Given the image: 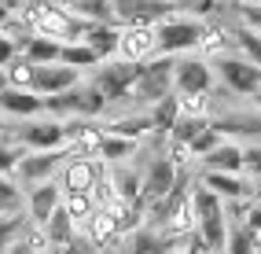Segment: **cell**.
Wrapping results in <instances>:
<instances>
[{
	"mask_svg": "<svg viewBox=\"0 0 261 254\" xmlns=\"http://www.w3.org/2000/svg\"><path fill=\"white\" fill-rule=\"evenodd\" d=\"M107 173V162L99 159H66L56 173V184L63 192H92V184Z\"/></svg>",
	"mask_w": 261,
	"mask_h": 254,
	"instance_id": "cell-10",
	"label": "cell"
},
{
	"mask_svg": "<svg viewBox=\"0 0 261 254\" xmlns=\"http://www.w3.org/2000/svg\"><path fill=\"white\" fill-rule=\"evenodd\" d=\"M70 159V151L59 147V151H26V155L15 162V181L19 188H33V184H44V181H56L59 166Z\"/></svg>",
	"mask_w": 261,
	"mask_h": 254,
	"instance_id": "cell-6",
	"label": "cell"
},
{
	"mask_svg": "<svg viewBox=\"0 0 261 254\" xmlns=\"http://www.w3.org/2000/svg\"><path fill=\"white\" fill-rule=\"evenodd\" d=\"M74 15H81V19H89V22H111V26H114L111 0H77Z\"/></svg>",
	"mask_w": 261,
	"mask_h": 254,
	"instance_id": "cell-32",
	"label": "cell"
},
{
	"mask_svg": "<svg viewBox=\"0 0 261 254\" xmlns=\"http://www.w3.org/2000/svg\"><path fill=\"white\" fill-rule=\"evenodd\" d=\"M177 177H180L177 166H173L166 155H154V159L147 162V169H144V177H140V202H144V207H151L154 199H162L173 184H177Z\"/></svg>",
	"mask_w": 261,
	"mask_h": 254,
	"instance_id": "cell-11",
	"label": "cell"
},
{
	"mask_svg": "<svg viewBox=\"0 0 261 254\" xmlns=\"http://www.w3.org/2000/svg\"><path fill=\"white\" fill-rule=\"evenodd\" d=\"M63 202V188L56 181H44V184H33L26 192V214H30V225H44L56 207Z\"/></svg>",
	"mask_w": 261,
	"mask_h": 254,
	"instance_id": "cell-13",
	"label": "cell"
},
{
	"mask_svg": "<svg viewBox=\"0 0 261 254\" xmlns=\"http://www.w3.org/2000/svg\"><path fill=\"white\" fill-rule=\"evenodd\" d=\"M232 44H239L243 59H250L254 66H261V33L239 26V30H232Z\"/></svg>",
	"mask_w": 261,
	"mask_h": 254,
	"instance_id": "cell-29",
	"label": "cell"
},
{
	"mask_svg": "<svg viewBox=\"0 0 261 254\" xmlns=\"http://www.w3.org/2000/svg\"><path fill=\"white\" fill-rule=\"evenodd\" d=\"M180 11L173 0H111L114 26H159Z\"/></svg>",
	"mask_w": 261,
	"mask_h": 254,
	"instance_id": "cell-4",
	"label": "cell"
},
{
	"mask_svg": "<svg viewBox=\"0 0 261 254\" xmlns=\"http://www.w3.org/2000/svg\"><path fill=\"white\" fill-rule=\"evenodd\" d=\"M250 99H254V107H257V111H261V92H254V96H250Z\"/></svg>",
	"mask_w": 261,
	"mask_h": 254,
	"instance_id": "cell-41",
	"label": "cell"
},
{
	"mask_svg": "<svg viewBox=\"0 0 261 254\" xmlns=\"http://www.w3.org/2000/svg\"><path fill=\"white\" fill-rule=\"evenodd\" d=\"M199 37H202V22L199 19H180V15H173V19L159 22L154 26V41H159V56H188L199 48Z\"/></svg>",
	"mask_w": 261,
	"mask_h": 254,
	"instance_id": "cell-3",
	"label": "cell"
},
{
	"mask_svg": "<svg viewBox=\"0 0 261 254\" xmlns=\"http://www.w3.org/2000/svg\"><path fill=\"white\" fill-rule=\"evenodd\" d=\"M0 114L8 118H19V122H26V118H41L44 114V99L37 92L30 89H0Z\"/></svg>",
	"mask_w": 261,
	"mask_h": 254,
	"instance_id": "cell-14",
	"label": "cell"
},
{
	"mask_svg": "<svg viewBox=\"0 0 261 254\" xmlns=\"http://www.w3.org/2000/svg\"><path fill=\"white\" fill-rule=\"evenodd\" d=\"M199 162H202V169H214V173H243V144L224 137L214 151H206Z\"/></svg>",
	"mask_w": 261,
	"mask_h": 254,
	"instance_id": "cell-16",
	"label": "cell"
},
{
	"mask_svg": "<svg viewBox=\"0 0 261 254\" xmlns=\"http://www.w3.org/2000/svg\"><path fill=\"white\" fill-rule=\"evenodd\" d=\"M4 78H8L11 89H30V85H33V63H26L22 56H15V59L4 66ZM30 92H33V89H30Z\"/></svg>",
	"mask_w": 261,
	"mask_h": 254,
	"instance_id": "cell-31",
	"label": "cell"
},
{
	"mask_svg": "<svg viewBox=\"0 0 261 254\" xmlns=\"http://www.w3.org/2000/svg\"><path fill=\"white\" fill-rule=\"evenodd\" d=\"M59 63H63V66H70V70H77V74H85V70H96L103 59H99L85 41H70V44H63V48H59Z\"/></svg>",
	"mask_w": 261,
	"mask_h": 254,
	"instance_id": "cell-21",
	"label": "cell"
},
{
	"mask_svg": "<svg viewBox=\"0 0 261 254\" xmlns=\"http://www.w3.org/2000/svg\"><path fill=\"white\" fill-rule=\"evenodd\" d=\"M8 254H37V250H33L26 240H19V243H11V250H8Z\"/></svg>",
	"mask_w": 261,
	"mask_h": 254,
	"instance_id": "cell-39",
	"label": "cell"
},
{
	"mask_svg": "<svg viewBox=\"0 0 261 254\" xmlns=\"http://www.w3.org/2000/svg\"><path fill=\"white\" fill-rule=\"evenodd\" d=\"M257 232H250L243 221H228V240H224V254H254Z\"/></svg>",
	"mask_w": 261,
	"mask_h": 254,
	"instance_id": "cell-26",
	"label": "cell"
},
{
	"mask_svg": "<svg viewBox=\"0 0 261 254\" xmlns=\"http://www.w3.org/2000/svg\"><path fill=\"white\" fill-rule=\"evenodd\" d=\"M125 240H129L125 254H173L169 240L162 232H154V228H136V232L125 236Z\"/></svg>",
	"mask_w": 261,
	"mask_h": 254,
	"instance_id": "cell-20",
	"label": "cell"
},
{
	"mask_svg": "<svg viewBox=\"0 0 261 254\" xmlns=\"http://www.w3.org/2000/svg\"><path fill=\"white\" fill-rule=\"evenodd\" d=\"M202 188H210L221 202H236L250 195V181L243 173H214V169H202Z\"/></svg>",
	"mask_w": 261,
	"mask_h": 254,
	"instance_id": "cell-15",
	"label": "cell"
},
{
	"mask_svg": "<svg viewBox=\"0 0 261 254\" xmlns=\"http://www.w3.org/2000/svg\"><path fill=\"white\" fill-rule=\"evenodd\" d=\"M111 184H114V195L118 199H140V173L136 169H114L111 173Z\"/></svg>",
	"mask_w": 261,
	"mask_h": 254,
	"instance_id": "cell-30",
	"label": "cell"
},
{
	"mask_svg": "<svg viewBox=\"0 0 261 254\" xmlns=\"http://www.w3.org/2000/svg\"><path fill=\"white\" fill-rule=\"evenodd\" d=\"M15 56H19V48H15V41H8L4 33H0V70H4V66H8V63H11Z\"/></svg>",
	"mask_w": 261,
	"mask_h": 254,
	"instance_id": "cell-38",
	"label": "cell"
},
{
	"mask_svg": "<svg viewBox=\"0 0 261 254\" xmlns=\"http://www.w3.org/2000/svg\"><path fill=\"white\" fill-rule=\"evenodd\" d=\"M59 41H51V37H37V33H33V37L22 44V59L26 63H33V66H48V63H59Z\"/></svg>",
	"mask_w": 261,
	"mask_h": 254,
	"instance_id": "cell-23",
	"label": "cell"
},
{
	"mask_svg": "<svg viewBox=\"0 0 261 254\" xmlns=\"http://www.w3.org/2000/svg\"><path fill=\"white\" fill-rule=\"evenodd\" d=\"M51 4H59V8H66V11H74V8H77V0H51Z\"/></svg>",
	"mask_w": 261,
	"mask_h": 254,
	"instance_id": "cell-40",
	"label": "cell"
},
{
	"mask_svg": "<svg viewBox=\"0 0 261 254\" xmlns=\"http://www.w3.org/2000/svg\"><path fill=\"white\" fill-rule=\"evenodd\" d=\"M173 4H184V0H173Z\"/></svg>",
	"mask_w": 261,
	"mask_h": 254,
	"instance_id": "cell-45",
	"label": "cell"
},
{
	"mask_svg": "<svg viewBox=\"0 0 261 254\" xmlns=\"http://www.w3.org/2000/svg\"><path fill=\"white\" fill-rule=\"evenodd\" d=\"M26 217L22 214H0V254H8L11 243H19L22 240V232H26Z\"/></svg>",
	"mask_w": 261,
	"mask_h": 254,
	"instance_id": "cell-27",
	"label": "cell"
},
{
	"mask_svg": "<svg viewBox=\"0 0 261 254\" xmlns=\"http://www.w3.org/2000/svg\"><path fill=\"white\" fill-rule=\"evenodd\" d=\"M214 74L221 78V85L232 96H254L261 92V66H254L243 56H221L214 59Z\"/></svg>",
	"mask_w": 261,
	"mask_h": 254,
	"instance_id": "cell-8",
	"label": "cell"
},
{
	"mask_svg": "<svg viewBox=\"0 0 261 254\" xmlns=\"http://www.w3.org/2000/svg\"><path fill=\"white\" fill-rule=\"evenodd\" d=\"M173 63H177L173 56H154L151 63H144L125 99L136 104V107H151V104H159L162 96H169L173 92Z\"/></svg>",
	"mask_w": 261,
	"mask_h": 254,
	"instance_id": "cell-1",
	"label": "cell"
},
{
	"mask_svg": "<svg viewBox=\"0 0 261 254\" xmlns=\"http://www.w3.org/2000/svg\"><path fill=\"white\" fill-rule=\"evenodd\" d=\"M140 66H144V63H125V59H107V63H99V66H96L92 85L103 92L107 107H111V104H121V99L129 96L136 74H140Z\"/></svg>",
	"mask_w": 261,
	"mask_h": 254,
	"instance_id": "cell-5",
	"label": "cell"
},
{
	"mask_svg": "<svg viewBox=\"0 0 261 254\" xmlns=\"http://www.w3.org/2000/svg\"><path fill=\"white\" fill-rule=\"evenodd\" d=\"M136 147L140 140H125V137H111V133H103V147H99V162L107 166H121L136 155Z\"/></svg>",
	"mask_w": 261,
	"mask_h": 254,
	"instance_id": "cell-24",
	"label": "cell"
},
{
	"mask_svg": "<svg viewBox=\"0 0 261 254\" xmlns=\"http://www.w3.org/2000/svg\"><path fill=\"white\" fill-rule=\"evenodd\" d=\"M44 236H48L51 250H63V247L77 236V225L70 221V214H66L63 207H56V214H51L48 221H44Z\"/></svg>",
	"mask_w": 261,
	"mask_h": 254,
	"instance_id": "cell-22",
	"label": "cell"
},
{
	"mask_svg": "<svg viewBox=\"0 0 261 254\" xmlns=\"http://www.w3.org/2000/svg\"><path fill=\"white\" fill-rule=\"evenodd\" d=\"M118 30H121V26H111V22H89V30H85L81 41L89 44L103 63H107V59L118 56Z\"/></svg>",
	"mask_w": 261,
	"mask_h": 254,
	"instance_id": "cell-17",
	"label": "cell"
},
{
	"mask_svg": "<svg viewBox=\"0 0 261 254\" xmlns=\"http://www.w3.org/2000/svg\"><path fill=\"white\" fill-rule=\"evenodd\" d=\"M59 207H63L66 214H70V221L81 228V225L92 217L96 202H92V195H89V192H63V202H59Z\"/></svg>",
	"mask_w": 261,
	"mask_h": 254,
	"instance_id": "cell-25",
	"label": "cell"
},
{
	"mask_svg": "<svg viewBox=\"0 0 261 254\" xmlns=\"http://www.w3.org/2000/svg\"><path fill=\"white\" fill-rule=\"evenodd\" d=\"M77 81H81L77 70H70V66H63V63H48V66H33V85H30V89L44 99V96H56V92L74 89Z\"/></svg>",
	"mask_w": 261,
	"mask_h": 254,
	"instance_id": "cell-12",
	"label": "cell"
},
{
	"mask_svg": "<svg viewBox=\"0 0 261 254\" xmlns=\"http://www.w3.org/2000/svg\"><path fill=\"white\" fill-rule=\"evenodd\" d=\"M169 247H173V254H214L210 243L199 236V228H191V232L177 236V240H169Z\"/></svg>",
	"mask_w": 261,
	"mask_h": 254,
	"instance_id": "cell-33",
	"label": "cell"
},
{
	"mask_svg": "<svg viewBox=\"0 0 261 254\" xmlns=\"http://www.w3.org/2000/svg\"><path fill=\"white\" fill-rule=\"evenodd\" d=\"M26 155L22 147H15V144H8V140H0V177H11L15 173V162H19Z\"/></svg>",
	"mask_w": 261,
	"mask_h": 254,
	"instance_id": "cell-35",
	"label": "cell"
},
{
	"mask_svg": "<svg viewBox=\"0 0 261 254\" xmlns=\"http://www.w3.org/2000/svg\"><path fill=\"white\" fill-rule=\"evenodd\" d=\"M221 140H224V137H221V133H217L214 125H206V129H199V133H195V137H191V140H188V151H191V155H195V159H202V155H206V151H214V147H217Z\"/></svg>",
	"mask_w": 261,
	"mask_h": 254,
	"instance_id": "cell-34",
	"label": "cell"
},
{
	"mask_svg": "<svg viewBox=\"0 0 261 254\" xmlns=\"http://www.w3.org/2000/svg\"><path fill=\"white\" fill-rule=\"evenodd\" d=\"M0 89H8V78H4V70H0Z\"/></svg>",
	"mask_w": 261,
	"mask_h": 254,
	"instance_id": "cell-42",
	"label": "cell"
},
{
	"mask_svg": "<svg viewBox=\"0 0 261 254\" xmlns=\"http://www.w3.org/2000/svg\"><path fill=\"white\" fill-rule=\"evenodd\" d=\"M239 15H243V26L261 33V0L257 4H239Z\"/></svg>",
	"mask_w": 261,
	"mask_h": 254,
	"instance_id": "cell-36",
	"label": "cell"
},
{
	"mask_svg": "<svg viewBox=\"0 0 261 254\" xmlns=\"http://www.w3.org/2000/svg\"><path fill=\"white\" fill-rule=\"evenodd\" d=\"M4 125H8V122H4V114H0V133H4Z\"/></svg>",
	"mask_w": 261,
	"mask_h": 254,
	"instance_id": "cell-44",
	"label": "cell"
},
{
	"mask_svg": "<svg viewBox=\"0 0 261 254\" xmlns=\"http://www.w3.org/2000/svg\"><path fill=\"white\" fill-rule=\"evenodd\" d=\"M254 254H261V236H257V247H254Z\"/></svg>",
	"mask_w": 261,
	"mask_h": 254,
	"instance_id": "cell-43",
	"label": "cell"
},
{
	"mask_svg": "<svg viewBox=\"0 0 261 254\" xmlns=\"http://www.w3.org/2000/svg\"><path fill=\"white\" fill-rule=\"evenodd\" d=\"M0 140H8L22 151H59L66 147V133H63V122L59 118H26L22 125H15L11 133L4 129Z\"/></svg>",
	"mask_w": 261,
	"mask_h": 254,
	"instance_id": "cell-2",
	"label": "cell"
},
{
	"mask_svg": "<svg viewBox=\"0 0 261 254\" xmlns=\"http://www.w3.org/2000/svg\"><path fill=\"white\" fill-rule=\"evenodd\" d=\"M103 133H111V137H125V140H144L147 133H151V114L147 111H129V114H118L107 122V129Z\"/></svg>",
	"mask_w": 261,
	"mask_h": 254,
	"instance_id": "cell-18",
	"label": "cell"
},
{
	"mask_svg": "<svg viewBox=\"0 0 261 254\" xmlns=\"http://www.w3.org/2000/svg\"><path fill=\"white\" fill-rule=\"evenodd\" d=\"M26 192L19 188L15 177H0V214H22Z\"/></svg>",
	"mask_w": 261,
	"mask_h": 254,
	"instance_id": "cell-28",
	"label": "cell"
},
{
	"mask_svg": "<svg viewBox=\"0 0 261 254\" xmlns=\"http://www.w3.org/2000/svg\"><path fill=\"white\" fill-rule=\"evenodd\" d=\"M214 63H206L199 56H184L173 63V92L177 96H210L214 92Z\"/></svg>",
	"mask_w": 261,
	"mask_h": 254,
	"instance_id": "cell-7",
	"label": "cell"
},
{
	"mask_svg": "<svg viewBox=\"0 0 261 254\" xmlns=\"http://www.w3.org/2000/svg\"><path fill=\"white\" fill-rule=\"evenodd\" d=\"M228 44H232V30H224V26H202V37H199V59L206 63H214L221 56H228Z\"/></svg>",
	"mask_w": 261,
	"mask_h": 254,
	"instance_id": "cell-19",
	"label": "cell"
},
{
	"mask_svg": "<svg viewBox=\"0 0 261 254\" xmlns=\"http://www.w3.org/2000/svg\"><path fill=\"white\" fill-rule=\"evenodd\" d=\"M243 169H247L250 177H261V144L243 147Z\"/></svg>",
	"mask_w": 261,
	"mask_h": 254,
	"instance_id": "cell-37",
	"label": "cell"
},
{
	"mask_svg": "<svg viewBox=\"0 0 261 254\" xmlns=\"http://www.w3.org/2000/svg\"><path fill=\"white\" fill-rule=\"evenodd\" d=\"M159 56V41H154V26H121L118 30V56L125 63H151Z\"/></svg>",
	"mask_w": 261,
	"mask_h": 254,
	"instance_id": "cell-9",
	"label": "cell"
}]
</instances>
